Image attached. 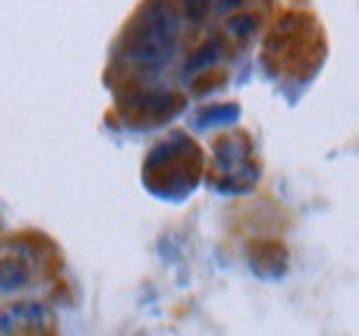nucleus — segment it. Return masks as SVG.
Returning a JSON list of instances; mask_svg holds the SVG:
<instances>
[{"mask_svg": "<svg viewBox=\"0 0 359 336\" xmlns=\"http://www.w3.org/2000/svg\"><path fill=\"white\" fill-rule=\"evenodd\" d=\"M25 281H28V270L22 267V262H17V259H3L0 262V290L22 287Z\"/></svg>", "mask_w": 359, "mask_h": 336, "instance_id": "1", "label": "nucleus"}]
</instances>
